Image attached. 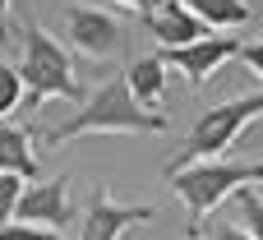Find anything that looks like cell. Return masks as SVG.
Wrapping results in <instances>:
<instances>
[{
	"label": "cell",
	"instance_id": "6da1fadb",
	"mask_svg": "<svg viewBox=\"0 0 263 240\" xmlns=\"http://www.w3.org/2000/svg\"><path fill=\"white\" fill-rule=\"evenodd\" d=\"M88 134H166V116L157 111H143L129 88H125V74L106 79L92 97H83V111H74L65 125H55L46 139L51 143H74V139H88Z\"/></svg>",
	"mask_w": 263,
	"mask_h": 240
},
{
	"label": "cell",
	"instance_id": "7a4b0ae2",
	"mask_svg": "<svg viewBox=\"0 0 263 240\" xmlns=\"http://www.w3.org/2000/svg\"><path fill=\"white\" fill-rule=\"evenodd\" d=\"M18 79H23V106L18 111H42V102L65 97V102H83V83L74 79V60L69 51L42 28V23H23V60H18Z\"/></svg>",
	"mask_w": 263,
	"mask_h": 240
},
{
	"label": "cell",
	"instance_id": "3957f363",
	"mask_svg": "<svg viewBox=\"0 0 263 240\" xmlns=\"http://www.w3.org/2000/svg\"><path fill=\"white\" fill-rule=\"evenodd\" d=\"M171 190L185 199L190 208V236H203V217L227 204L240 185H254L263 180V162H227V157H208V162H190V167H176L166 171Z\"/></svg>",
	"mask_w": 263,
	"mask_h": 240
},
{
	"label": "cell",
	"instance_id": "277c9868",
	"mask_svg": "<svg viewBox=\"0 0 263 240\" xmlns=\"http://www.w3.org/2000/svg\"><path fill=\"white\" fill-rule=\"evenodd\" d=\"M263 116V93H245V97H231L213 111H203L185 139V148L162 167V171H176V167H190V162H208V157H227V148L240 139V130L250 120Z\"/></svg>",
	"mask_w": 263,
	"mask_h": 240
},
{
	"label": "cell",
	"instance_id": "5b68a950",
	"mask_svg": "<svg viewBox=\"0 0 263 240\" xmlns=\"http://www.w3.org/2000/svg\"><path fill=\"white\" fill-rule=\"evenodd\" d=\"M153 217H157L153 204H116L111 185H97L92 199H88V213H83V231H79V240H120V236H129L134 227L153 222Z\"/></svg>",
	"mask_w": 263,
	"mask_h": 240
},
{
	"label": "cell",
	"instance_id": "8992f818",
	"mask_svg": "<svg viewBox=\"0 0 263 240\" xmlns=\"http://www.w3.org/2000/svg\"><path fill=\"white\" fill-rule=\"evenodd\" d=\"M236 56H240V42H236V37L203 32V37H194V42H185V46H166V51H162V65H166V69H180L185 83L199 88V83H208V79H213L227 60H236Z\"/></svg>",
	"mask_w": 263,
	"mask_h": 240
},
{
	"label": "cell",
	"instance_id": "52a82bcc",
	"mask_svg": "<svg viewBox=\"0 0 263 240\" xmlns=\"http://www.w3.org/2000/svg\"><path fill=\"white\" fill-rule=\"evenodd\" d=\"M65 37H69L83 56H92V60H111V56L125 51V28H120V19H111V14L92 9V5H74V9L65 14Z\"/></svg>",
	"mask_w": 263,
	"mask_h": 240
},
{
	"label": "cell",
	"instance_id": "ba28073f",
	"mask_svg": "<svg viewBox=\"0 0 263 240\" xmlns=\"http://www.w3.org/2000/svg\"><path fill=\"white\" fill-rule=\"evenodd\" d=\"M14 222H37V227H51V231H60L65 222H74L69 176H51V180L23 185V194L14 204Z\"/></svg>",
	"mask_w": 263,
	"mask_h": 240
},
{
	"label": "cell",
	"instance_id": "9c48e42d",
	"mask_svg": "<svg viewBox=\"0 0 263 240\" xmlns=\"http://www.w3.org/2000/svg\"><path fill=\"white\" fill-rule=\"evenodd\" d=\"M143 23H148V32L162 42V46H185V42H194V37H203L208 28L185 9V0H153V9L143 14Z\"/></svg>",
	"mask_w": 263,
	"mask_h": 240
},
{
	"label": "cell",
	"instance_id": "30bf717a",
	"mask_svg": "<svg viewBox=\"0 0 263 240\" xmlns=\"http://www.w3.org/2000/svg\"><path fill=\"white\" fill-rule=\"evenodd\" d=\"M125 88L143 111H157L166 102V65H162V56H139L125 69Z\"/></svg>",
	"mask_w": 263,
	"mask_h": 240
},
{
	"label": "cell",
	"instance_id": "8fae6325",
	"mask_svg": "<svg viewBox=\"0 0 263 240\" xmlns=\"http://www.w3.org/2000/svg\"><path fill=\"white\" fill-rule=\"evenodd\" d=\"M0 171L23 176V180H37L42 176V162L32 153V134L23 125H0Z\"/></svg>",
	"mask_w": 263,
	"mask_h": 240
},
{
	"label": "cell",
	"instance_id": "7c38bea8",
	"mask_svg": "<svg viewBox=\"0 0 263 240\" xmlns=\"http://www.w3.org/2000/svg\"><path fill=\"white\" fill-rule=\"evenodd\" d=\"M185 9H190L203 28H213V32H222V28H240V23L254 19L250 0H185Z\"/></svg>",
	"mask_w": 263,
	"mask_h": 240
},
{
	"label": "cell",
	"instance_id": "4fadbf2b",
	"mask_svg": "<svg viewBox=\"0 0 263 240\" xmlns=\"http://www.w3.org/2000/svg\"><path fill=\"white\" fill-rule=\"evenodd\" d=\"M231 199H236V213H240V222H245V236L263 240V194H254L250 185H240Z\"/></svg>",
	"mask_w": 263,
	"mask_h": 240
},
{
	"label": "cell",
	"instance_id": "5bb4252c",
	"mask_svg": "<svg viewBox=\"0 0 263 240\" xmlns=\"http://www.w3.org/2000/svg\"><path fill=\"white\" fill-rule=\"evenodd\" d=\"M18 106H23V79L14 65H0V120L14 116Z\"/></svg>",
	"mask_w": 263,
	"mask_h": 240
},
{
	"label": "cell",
	"instance_id": "9a60e30c",
	"mask_svg": "<svg viewBox=\"0 0 263 240\" xmlns=\"http://www.w3.org/2000/svg\"><path fill=\"white\" fill-rule=\"evenodd\" d=\"M0 240H69L65 231H51V227H37V222H5Z\"/></svg>",
	"mask_w": 263,
	"mask_h": 240
},
{
	"label": "cell",
	"instance_id": "2e32d148",
	"mask_svg": "<svg viewBox=\"0 0 263 240\" xmlns=\"http://www.w3.org/2000/svg\"><path fill=\"white\" fill-rule=\"evenodd\" d=\"M23 176H9V171H0V227L5 222H14V204H18V194H23Z\"/></svg>",
	"mask_w": 263,
	"mask_h": 240
},
{
	"label": "cell",
	"instance_id": "e0dca14e",
	"mask_svg": "<svg viewBox=\"0 0 263 240\" xmlns=\"http://www.w3.org/2000/svg\"><path fill=\"white\" fill-rule=\"evenodd\" d=\"M240 60H245V65H250V69L263 79V37L254 42V46H240Z\"/></svg>",
	"mask_w": 263,
	"mask_h": 240
},
{
	"label": "cell",
	"instance_id": "ac0fdd59",
	"mask_svg": "<svg viewBox=\"0 0 263 240\" xmlns=\"http://www.w3.org/2000/svg\"><path fill=\"white\" fill-rule=\"evenodd\" d=\"M213 240H250V236H245L240 227H231V222H222V227L213 231Z\"/></svg>",
	"mask_w": 263,
	"mask_h": 240
},
{
	"label": "cell",
	"instance_id": "d6986e66",
	"mask_svg": "<svg viewBox=\"0 0 263 240\" xmlns=\"http://www.w3.org/2000/svg\"><path fill=\"white\" fill-rule=\"evenodd\" d=\"M116 5H125V9H139V14H148V9H153V0H116Z\"/></svg>",
	"mask_w": 263,
	"mask_h": 240
},
{
	"label": "cell",
	"instance_id": "ffe728a7",
	"mask_svg": "<svg viewBox=\"0 0 263 240\" xmlns=\"http://www.w3.org/2000/svg\"><path fill=\"white\" fill-rule=\"evenodd\" d=\"M5 9H9V0H0V42H9V23H5Z\"/></svg>",
	"mask_w": 263,
	"mask_h": 240
},
{
	"label": "cell",
	"instance_id": "44dd1931",
	"mask_svg": "<svg viewBox=\"0 0 263 240\" xmlns=\"http://www.w3.org/2000/svg\"><path fill=\"white\" fill-rule=\"evenodd\" d=\"M199 240H203V236H199Z\"/></svg>",
	"mask_w": 263,
	"mask_h": 240
}]
</instances>
